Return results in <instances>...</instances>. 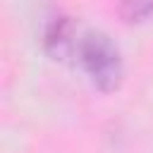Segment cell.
<instances>
[{
  "mask_svg": "<svg viewBox=\"0 0 153 153\" xmlns=\"http://www.w3.org/2000/svg\"><path fill=\"white\" fill-rule=\"evenodd\" d=\"M45 48L57 60L74 57L93 86L105 93L115 91L122 81V55L103 31L84 29L72 19L60 17L45 33Z\"/></svg>",
  "mask_w": 153,
  "mask_h": 153,
  "instance_id": "obj_1",
  "label": "cell"
},
{
  "mask_svg": "<svg viewBox=\"0 0 153 153\" xmlns=\"http://www.w3.org/2000/svg\"><path fill=\"white\" fill-rule=\"evenodd\" d=\"M120 12L127 22L153 19V0H120Z\"/></svg>",
  "mask_w": 153,
  "mask_h": 153,
  "instance_id": "obj_2",
  "label": "cell"
}]
</instances>
